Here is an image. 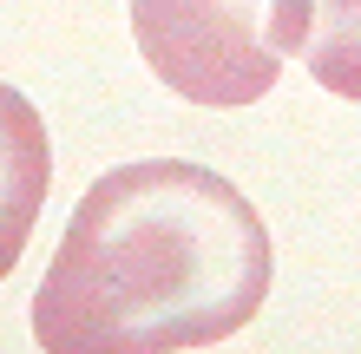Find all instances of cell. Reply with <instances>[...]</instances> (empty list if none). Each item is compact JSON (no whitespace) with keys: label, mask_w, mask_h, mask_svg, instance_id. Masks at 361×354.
I'll list each match as a JSON object with an SVG mask.
<instances>
[{"label":"cell","mask_w":361,"mask_h":354,"mask_svg":"<svg viewBox=\"0 0 361 354\" xmlns=\"http://www.w3.org/2000/svg\"><path fill=\"white\" fill-rule=\"evenodd\" d=\"M53 191V144L47 118L27 92H13L0 79V282L13 276V263L27 256V236Z\"/></svg>","instance_id":"3957f363"},{"label":"cell","mask_w":361,"mask_h":354,"mask_svg":"<svg viewBox=\"0 0 361 354\" xmlns=\"http://www.w3.org/2000/svg\"><path fill=\"white\" fill-rule=\"evenodd\" d=\"M269 230L190 158L105 171L33 289L39 354H184L230 341L269 296Z\"/></svg>","instance_id":"6da1fadb"},{"label":"cell","mask_w":361,"mask_h":354,"mask_svg":"<svg viewBox=\"0 0 361 354\" xmlns=\"http://www.w3.org/2000/svg\"><path fill=\"white\" fill-rule=\"evenodd\" d=\"M132 39L190 106H257L309 39V0H132Z\"/></svg>","instance_id":"7a4b0ae2"},{"label":"cell","mask_w":361,"mask_h":354,"mask_svg":"<svg viewBox=\"0 0 361 354\" xmlns=\"http://www.w3.org/2000/svg\"><path fill=\"white\" fill-rule=\"evenodd\" d=\"M295 59L322 92L361 106V0H309V39Z\"/></svg>","instance_id":"277c9868"}]
</instances>
